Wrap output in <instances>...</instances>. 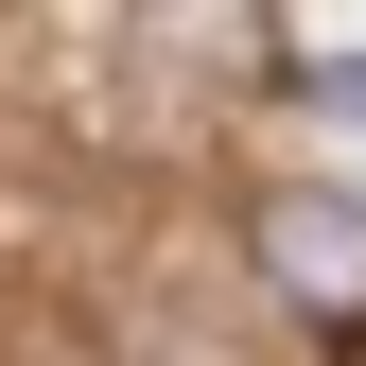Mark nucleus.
<instances>
[{"mask_svg":"<svg viewBox=\"0 0 366 366\" xmlns=\"http://www.w3.org/2000/svg\"><path fill=\"white\" fill-rule=\"evenodd\" d=\"M262 280L332 332H366V192H262Z\"/></svg>","mask_w":366,"mask_h":366,"instance_id":"obj_1","label":"nucleus"}]
</instances>
